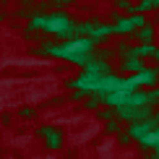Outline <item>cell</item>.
Returning <instances> with one entry per match:
<instances>
[{"label":"cell","instance_id":"obj_3","mask_svg":"<svg viewBox=\"0 0 159 159\" xmlns=\"http://www.w3.org/2000/svg\"><path fill=\"white\" fill-rule=\"evenodd\" d=\"M123 65H125L128 70H130V68H133V70H141V60H138V57H130V55H128V60H125Z\"/></svg>","mask_w":159,"mask_h":159},{"label":"cell","instance_id":"obj_2","mask_svg":"<svg viewBox=\"0 0 159 159\" xmlns=\"http://www.w3.org/2000/svg\"><path fill=\"white\" fill-rule=\"evenodd\" d=\"M138 39H141V42H151V39H154V29H151V26H143V29L138 31Z\"/></svg>","mask_w":159,"mask_h":159},{"label":"cell","instance_id":"obj_1","mask_svg":"<svg viewBox=\"0 0 159 159\" xmlns=\"http://www.w3.org/2000/svg\"><path fill=\"white\" fill-rule=\"evenodd\" d=\"M136 26H143V16H136V18H123L120 24L115 26V31H130Z\"/></svg>","mask_w":159,"mask_h":159}]
</instances>
